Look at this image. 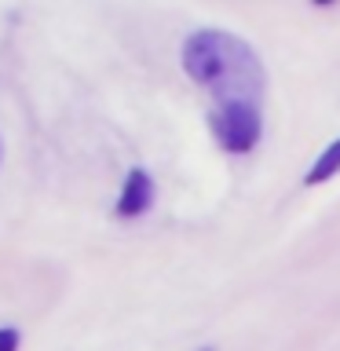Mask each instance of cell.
Listing matches in <instances>:
<instances>
[{
    "label": "cell",
    "mask_w": 340,
    "mask_h": 351,
    "mask_svg": "<svg viewBox=\"0 0 340 351\" xmlns=\"http://www.w3.org/2000/svg\"><path fill=\"white\" fill-rule=\"evenodd\" d=\"M183 70L194 84L208 88L219 103L230 99H249L260 103L267 88V70H263L256 48L227 29H197L183 44Z\"/></svg>",
    "instance_id": "obj_1"
},
{
    "label": "cell",
    "mask_w": 340,
    "mask_h": 351,
    "mask_svg": "<svg viewBox=\"0 0 340 351\" xmlns=\"http://www.w3.org/2000/svg\"><path fill=\"white\" fill-rule=\"evenodd\" d=\"M212 136L227 154H249L260 143L263 132V117H260V103L249 99H230L212 110Z\"/></svg>",
    "instance_id": "obj_2"
},
{
    "label": "cell",
    "mask_w": 340,
    "mask_h": 351,
    "mask_svg": "<svg viewBox=\"0 0 340 351\" xmlns=\"http://www.w3.org/2000/svg\"><path fill=\"white\" fill-rule=\"evenodd\" d=\"M154 205V180L147 169H132L125 176V186H121V197H117V216L121 219H136L143 216L147 208Z\"/></svg>",
    "instance_id": "obj_3"
},
{
    "label": "cell",
    "mask_w": 340,
    "mask_h": 351,
    "mask_svg": "<svg viewBox=\"0 0 340 351\" xmlns=\"http://www.w3.org/2000/svg\"><path fill=\"white\" fill-rule=\"evenodd\" d=\"M340 172V139H333L329 147L318 154V161L307 169V176H304V183L307 186H318V183H329L333 176Z\"/></svg>",
    "instance_id": "obj_4"
},
{
    "label": "cell",
    "mask_w": 340,
    "mask_h": 351,
    "mask_svg": "<svg viewBox=\"0 0 340 351\" xmlns=\"http://www.w3.org/2000/svg\"><path fill=\"white\" fill-rule=\"evenodd\" d=\"M0 351H19V329H0Z\"/></svg>",
    "instance_id": "obj_5"
},
{
    "label": "cell",
    "mask_w": 340,
    "mask_h": 351,
    "mask_svg": "<svg viewBox=\"0 0 340 351\" xmlns=\"http://www.w3.org/2000/svg\"><path fill=\"white\" fill-rule=\"evenodd\" d=\"M311 4H318V8H326V4H333V0H311Z\"/></svg>",
    "instance_id": "obj_6"
},
{
    "label": "cell",
    "mask_w": 340,
    "mask_h": 351,
    "mask_svg": "<svg viewBox=\"0 0 340 351\" xmlns=\"http://www.w3.org/2000/svg\"><path fill=\"white\" fill-rule=\"evenodd\" d=\"M0 158H4V143H0Z\"/></svg>",
    "instance_id": "obj_7"
},
{
    "label": "cell",
    "mask_w": 340,
    "mask_h": 351,
    "mask_svg": "<svg viewBox=\"0 0 340 351\" xmlns=\"http://www.w3.org/2000/svg\"><path fill=\"white\" fill-rule=\"evenodd\" d=\"M205 351H212V348H205Z\"/></svg>",
    "instance_id": "obj_8"
}]
</instances>
